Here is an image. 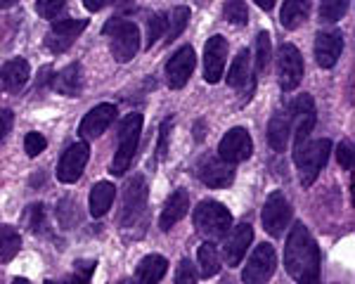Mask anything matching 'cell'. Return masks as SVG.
<instances>
[{
	"mask_svg": "<svg viewBox=\"0 0 355 284\" xmlns=\"http://www.w3.org/2000/svg\"><path fill=\"white\" fill-rule=\"evenodd\" d=\"M284 268L296 282L320 277V247L303 223H296L289 230L284 247Z\"/></svg>",
	"mask_w": 355,
	"mask_h": 284,
	"instance_id": "6da1fadb",
	"label": "cell"
},
{
	"mask_svg": "<svg viewBox=\"0 0 355 284\" xmlns=\"http://www.w3.org/2000/svg\"><path fill=\"white\" fill-rule=\"evenodd\" d=\"M192 220H194V230L204 237V242L223 240L227 235V230L232 227V213L220 202H214V199L199 202V206L194 208Z\"/></svg>",
	"mask_w": 355,
	"mask_h": 284,
	"instance_id": "7a4b0ae2",
	"label": "cell"
},
{
	"mask_svg": "<svg viewBox=\"0 0 355 284\" xmlns=\"http://www.w3.org/2000/svg\"><path fill=\"white\" fill-rule=\"evenodd\" d=\"M331 154V140H313L303 142L299 150H294V161L299 166V180L303 187H311L318 180L320 170L327 166V159Z\"/></svg>",
	"mask_w": 355,
	"mask_h": 284,
	"instance_id": "3957f363",
	"label": "cell"
},
{
	"mask_svg": "<svg viewBox=\"0 0 355 284\" xmlns=\"http://www.w3.org/2000/svg\"><path fill=\"white\" fill-rule=\"evenodd\" d=\"M140 133H142V114H128L119 126V147L116 154L112 159V173L123 175L133 163V157L140 145Z\"/></svg>",
	"mask_w": 355,
	"mask_h": 284,
	"instance_id": "277c9868",
	"label": "cell"
},
{
	"mask_svg": "<svg viewBox=\"0 0 355 284\" xmlns=\"http://www.w3.org/2000/svg\"><path fill=\"white\" fill-rule=\"evenodd\" d=\"M105 36H112V55L116 62H130L140 50V31L133 21L121 19V17H114L102 26Z\"/></svg>",
	"mask_w": 355,
	"mask_h": 284,
	"instance_id": "5b68a950",
	"label": "cell"
},
{
	"mask_svg": "<svg viewBox=\"0 0 355 284\" xmlns=\"http://www.w3.org/2000/svg\"><path fill=\"white\" fill-rule=\"evenodd\" d=\"M289 121H291V135H294V150H299L303 142L311 138L315 123H318V112L311 95H299L289 107Z\"/></svg>",
	"mask_w": 355,
	"mask_h": 284,
	"instance_id": "8992f818",
	"label": "cell"
},
{
	"mask_svg": "<svg viewBox=\"0 0 355 284\" xmlns=\"http://www.w3.org/2000/svg\"><path fill=\"white\" fill-rule=\"evenodd\" d=\"M147 208V185L145 175L137 173L130 178V183L125 185L123 192V211H121V225L123 227H135L145 218Z\"/></svg>",
	"mask_w": 355,
	"mask_h": 284,
	"instance_id": "52a82bcc",
	"label": "cell"
},
{
	"mask_svg": "<svg viewBox=\"0 0 355 284\" xmlns=\"http://www.w3.org/2000/svg\"><path fill=\"white\" fill-rule=\"evenodd\" d=\"M275 268H277V254L272 244H259L246 260L242 280L244 284H266L275 275Z\"/></svg>",
	"mask_w": 355,
	"mask_h": 284,
	"instance_id": "ba28073f",
	"label": "cell"
},
{
	"mask_svg": "<svg viewBox=\"0 0 355 284\" xmlns=\"http://www.w3.org/2000/svg\"><path fill=\"white\" fill-rule=\"evenodd\" d=\"M194 175H197L206 187L223 190V187L232 185L234 166L225 163L220 157H216V154H202L197 159V163H194Z\"/></svg>",
	"mask_w": 355,
	"mask_h": 284,
	"instance_id": "9c48e42d",
	"label": "cell"
},
{
	"mask_svg": "<svg viewBox=\"0 0 355 284\" xmlns=\"http://www.w3.org/2000/svg\"><path fill=\"white\" fill-rule=\"evenodd\" d=\"M289 220H291V206H289L287 197H284L282 192L268 195L266 204H263V211H261L263 230H266L270 237H282V232L287 230Z\"/></svg>",
	"mask_w": 355,
	"mask_h": 284,
	"instance_id": "30bf717a",
	"label": "cell"
},
{
	"mask_svg": "<svg viewBox=\"0 0 355 284\" xmlns=\"http://www.w3.org/2000/svg\"><path fill=\"white\" fill-rule=\"evenodd\" d=\"M277 78H279V88H282L284 93H291V90L299 88V83L303 78V57L296 45L284 43L282 48H279Z\"/></svg>",
	"mask_w": 355,
	"mask_h": 284,
	"instance_id": "8fae6325",
	"label": "cell"
},
{
	"mask_svg": "<svg viewBox=\"0 0 355 284\" xmlns=\"http://www.w3.org/2000/svg\"><path fill=\"white\" fill-rule=\"evenodd\" d=\"M88 28V19H60L45 33V48L55 55H62L76 43V38Z\"/></svg>",
	"mask_w": 355,
	"mask_h": 284,
	"instance_id": "7c38bea8",
	"label": "cell"
},
{
	"mask_svg": "<svg viewBox=\"0 0 355 284\" xmlns=\"http://www.w3.org/2000/svg\"><path fill=\"white\" fill-rule=\"evenodd\" d=\"M251 154H254V140H251L249 130L246 128H232L223 135V140L218 142V157L225 163H242Z\"/></svg>",
	"mask_w": 355,
	"mask_h": 284,
	"instance_id": "4fadbf2b",
	"label": "cell"
},
{
	"mask_svg": "<svg viewBox=\"0 0 355 284\" xmlns=\"http://www.w3.org/2000/svg\"><path fill=\"white\" fill-rule=\"evenodd\" d=\"M88 159H90L88 142H73L71 147H67V152L60 159V166H57V180L64 183V185H73L83 175Z\"/></svg>",
	"mask_w": 355,
	"mask_h": 284,
	"instance_id": "5bb4252c",
	"label": "cell"
},
{
	"mask_svg": "<svg viewBox=\"0 0 355 284\" xmlns=\"http://www.w3.org/2000/svg\"><path fill=\"white\" fill-rule=\"evenodd\" d=\"M194 64H197V57H194L192 45H182L166 64V83H168V88L180 90L182 85H187L194 71Z\"/></svg>",
	"mask_w": 355,
	"mask_h": 284,
	"instance_id": "9a60e30c",
	"label": "cell"
},
{
	"mask_svg": "<svg viewBox=\"0 0 355 284\" xmlns=\"http://www.w3.org/2000/svg\"><path fill=\"white\" fill-rule=\"evenodd\" d=\"M114 118H116V105L102 102V105L93 107V109L85 114L81 126H78V133H81L83 140H95L102 133H107V128L114 123Z\"/></svg>",
	"mask_w": 355,
	"mask_h": 284,
	"instance_id": "2e32d148",
	"label": "cell"
},
{
	"mask_svg": "<svg viewBox=\"0 0 355 284\" xmlns=\"http://www.w3.org/2000/svg\"><path fill=\"white\" fill-rule=\"evenodd\" d=\"M227 60V41L223 36H214L206 41L204 48V81L218 83L225 71Z\"/></svg>",
	"mask_w": 355,
	"mask_h": 284,
	"instance_id": "e0dca14e",
	"label": "cell"
},
{
	"mask_svg": "<svg viewBox=\"0 0 355 284\" xmlns=\"http://www.w3.org/2000/svg\"><path fill=\"white\" fill-rule=\"evenodd\" d=\"M254 242V230H251L249 223H242L237 227H230L225 237V244H223V256H225V263L234 268L244 260L246 249Z\"/></svg>",
	"mask_w": 355,
	"mask_h": 284,
	"instance_id": "ac0fdd59",
	"label": "cell"
},
{
	"mask_svg": "<svg viewBox=\"0 0 355 284\" xmlns=\"http://www.w3.org/2000/svg\"><path fill=\"white\" fill-rule=\"evenodd\" d=\"M343 50V36L339 31H320L315 36V62L322 69H331L339 62Z\"/></svg>",
	"mask_w": 355,
	"mask_h": 284,
	"instance_id": "d6986e66",
	"label": "cell"
},
{
	"mask_svg": "<svg viewBox=\"0 0 355 284\" xmlns=\"http://www.w3.org/2000/svg\"><path fill=\"white\" fill-rule=\"evenodd\" d=\"M187 208H190V195H187V190H175L173 195L166 199L164 211L159 215V227L164 232H168L175 223H180L185 218Z\"/></svg>",
	"mask_w": 355,
	"mask_h": 284,
	"instance_id": "ffe728a7",
	"label": "cell"
},
{
	"mask_svg": "<svg viewBox=\"0 0 355 284\" xmlns=\"http://www.w3.org/2000/svg\"><path fill=\"white\" fill-rule=\"evenodd\" d=\"M50 85H53L55 93L60 95H67V98H78L83 90V69L78 62H73V64L64 66L57 76H53V81H50Z\"/></svg>",
	"mask_w": 355,
	"mask_h": 284,
	"instance_id": "44dd1931",
	"label": "cell"
},
{
	"mask_svg": "<svg viewBox=\"0 0 355 284\" xmlns=\"http://www.w3.org/2000/svg\"><path fill=\"white\" fill-rule=\"evenodd\" d=\"M168 270V260L159 254H150L137 263L133 282L130 284H159Z\"/></svg>",
	"mask_w": 355,
	"mask_h": 284,
	"instance_id": "7402d4cb",
	"label": "cell"
},
{
	"mask_svg": "<svg viewBox=\"0 0 355 284\" xmlns=\"http://www.w3.org/2000/svg\"><path fill=\"white\" fill-rule=\"evenodd\" d=\"M227 85L237 90H244L251 93L254 90V71H251V53L249 50H239V55L234 57L230 71H227Z\"/></svg>",
	"mask_w": 355,
	"mask_h": 284,
	"instance_id": "603a6c76",
	"label": "cell"
},
{
	"mask_svg": "<svg viewBox=\"0 0 355 284\" xmlns=\"http://www.w3.org/2000/svg\"><path fill=\"white\" fill-rule=\"evenodd\" d=\"M28 76H31V66H28V62L21 60V57L5 62L3 69H0V83H3V88L8 90V93H19L26 85Z\"/></svg>",
	"mask_w": 355,
	"mask_h": 284,
	"instance_id": "cb8c5ba5",
	"label": "cell"
},
{
	"mask_svg": "<svg viewBox=\"0 0 355 284\" xmlns=\"http://www.w3.org/2000/svg\"><path fill=\"white\" fill-rule=\"evenodd\" d=\"M291 138V121H289V112H277L268 123V145L275 152H284Z\"/></svg>",
	"mask_w": 355,
	"mask_h": 284,
	"instance_id": "d4e9b609",
	"label": "cell"
},
{
	"mask_svg": "<svg viewBox=\"0 0 355 284\" xmlns=\"http://www.w3.org/2000/svg\"><path fill=\"white\" fill-rule=\"evenodd\" d=\"M114 197H116V187H114L112 183H107V180L95 183V187L90 190V199H88L90 215H93V218H102V215L112 208Z\"/></svg>",
	"mask_w": 355,
	"mask_h": 284,
	"instance_id": "484cf974",
	"label": "cell"
},
{
	"mask_svg": "<svg viewBox=\"0 0 355 284\" xmlns=\"http://www.w3.org/2000/svg\"><path fill=\"white\" fill-rule=\"evenodd\" d=\"M311 8H313V0H284L279 21H282L284 28L294 31V28H299L303 21L308 19V15H311Z\"/></svg>",
	"mask_w": 355,
	"mask_h": 284,
	"instance_id": "4316f807",
	"label": "cell"
},
{
	"mask_svg": "<svg viewBox=\"0 0 355 284\" xmlns=\"http://www.w3.org/2000/svg\"><path fill=\"white\" fill-rule=\"evenodd\" d=\"M197 260H199V272H202V277H214L220 272V254L214 242H204L202 247H199Z\"/></svg>",
	"mask_w": 355,
	"mask_h": 284,
	"instance_id": "83f0119b",
	"label": "cell"
},
{
	"mask_svg": "<svg viewBox=\"0 0 355 284\" xmlns=\"http://www.w3.org/2000/svg\"><path fill=\"white\" fill-rule=\"evenodd\" d=\"M21 247V237L15 227L0 225V263H10Z\"/></svg>",
	"mask_w": 355,
	"mask_h": 284,
	"instance_id": "f1b7e54d",
	"label": "cell"
},
{
	"mask_svg": "<svg viewBox=\"0 0 355 284\" xmlns=\"http://www.w3.org/2000/svg\"><path fill=\"white\" fill-rule=\"evenodd\" d=\"M190 8L185 5H178V8L171 12L168 17V26H166V33H164V41L166 43H173L175 38H180V33L187 28V21H190Z\"/></svg>",
	"mask_w": 355,
	"mask_h": 284,
	"instance_id": "f546056e",
	"label": "cell"
},
{
	"mask_svg": "<svg viewBox=\"0 0 355 284\" xmlns=\"http://www.w3.org/2000/svg\"><path fill=\"white\" fill-rule=\"evenodd\" d=\"M270 55H272V45H270V33L268 31H261L259 36H256V57H251L254 60V73L259 76L268 69V62H270Z\"/></svg>",
	"mask_w": 355,
	"mask_h": 284,
	"instance_id": "4dcf8cb0",
	"label": "cell"
},
{
	"mask_svg": "<svg viewBox=\"0 0 355 284\" xmlns=\"http://www.w3.org/2000/svg\"><path fill=\"white\" fill-rule=\"evenodd\" d=\"M166 26H168V17L162 15V12H159V15H152L150 19H147V38H145L147 50L154 48L159 38H164Z\"/></svg>",
	"mask_w": 355,
	"mask_h": 284,
	"instance_id": "1f68e13d",
	"label": "cell"
},
{
	"mask_svg": "<svg viewBox=\"0 0 355 284\" xmlns=\"http://www.w3.org/2000/svg\"><path fill=\"white\" fill-rule=\"evenodd\" d=\"M57 218H60L62 227H73V223L81 220V213H78V204L73 199H62L60 206H57Z\"/></svg>",
	"mask_w": 355,
	"mask_h": 284,
	"instance_id": "d6a6232c",
	"label": "cell"
},
{
	"mask_svg": "<svg viewBox=\"0 0 355 284\" xmlns=\"http://www.w3.org/2000/svg\"><path fill=\"white\" fill-rule=\"evenodd\" d=\"M348 10V0H322L320 5V19L322 21H339Z\"/></svg>",
	"mask_w": 355,
	"mask_h": 284,
	"instance_id": "836d02e7",
	"label": "cell"
},
{
	"mask_svg": "<svg viewBox=\"0 0 355 284\" xmlns=\"http://www.w3.org/2000/svg\"><path fill=\"white\" fill-rule=\"evenodd\" d=\"M223 15H225V19L230 21V24H237V26L249 21V10H246L244 0H227Z\"/></svg>",
	"mask_w": 355,
	"mask_h": 284,
	"instance_id": "e575fe53",
	"label": "cell"
},
{
	"mask_svg": "<svg viewBox=\"0 0 355 284\" xmlns=\"http://www.w3.org/2000/svg\"><path fill=\"white\" fill-rule=\"evenodd\" d=\"M95 260H78L76 265H73V275L69 284H90V277H93L95 272Z\"/></svg>",
	"mask_w": 355,
	"mask_h": 284,
	"instance_id": "d590c367",
	"label": "cell"
},
{
	"mask_svg": "<svg viewBox=\"0 0 355 284\" xmlns=\"http://www.w3.org/2000/svg\"><path fill=\"white\" fill-rule=\"evenodd\" d=\"M26 225L31 232H41L45 225V206L43 204H31L26 211Z\"/></svg>",
	"mask_w": 355,
	"mask_h": 284,
	"instance_id": "8d00e7d4",
	"label": "cell"
},
{
	"mask_svg": "<svg viewBox=\"0 0 355 284\" xmlns=\"http://www.w3.org/2000/svg\"><path fill=\"white\" fill-rule=\"evenodd\" d=\"M45 147H48V140H45L41 133H36V130H33V133H26V138H24V152L31 159L38 157L41 152H45Z\"/></svg>",
	"mask_w": 355,
	"mask_h": 284,
	"instance_id": "74e56055",
	"label": "cell"
},
{
	"mask_svg": "<svg viewBox=\"0 0 355 284\" xmlns=\"http://www.w3.org/2000/svg\"><path fill=\"white\" fill-rule=\"evenodd\" d=\"M171 130H173V118H166L159 128V145H157V159L162 161L168 154V142H171Z\"/></svg>",
	"mask_w": 355,
	"mask_h": 284,
	"instance_id": "f35d334b",
	"label": "cell"
},
{
	"mask_svg": "<svg viewBox=\"0 0 355 284\" xmlns=\"http://www.w3.org/2000/svg\"><path fill=\"white\" fill-rule=\"evenodd\" d=\"M62 8H64V0H36V12L43 19H55Z\"/></svg>",
	"mask_w": 355,
	"mask_h": 284,
	"instance_id": "ab89813d",
	"label": "cell"
},
{
	"mask_svg": "<svg viewBox=\"0 0 355 284\" xmlns=\"http://www.w3.org/2000/svg\"><path fill=\"white\" fill-rule=\"evenodd\" d=\"M175 284H197V272H194V265L187 258H182L180 265H178Z\"/></svg>",
	"mask_w": 355,
	"mask_h": 284,
	"instance_id": "60d3db41",
	"label": "cell"
},
{
	"mask_svg": "<svg viewBox=\"0 0 355 284\" xmlns=\"http://www.w3.org/2000/svg\"><path fill=\"white\" fill-rule=\"evenodd\" d=\"M336 159H339V166L343 170L353 168V147H351V142H341L339 150H336Z\"/></svg>",
	"mask_w": 355,
	"mask_h": 284,
	"instance_id": "b9f144b4",
	"label": "cell"
},
{
	"mask_svg": "<svg viewBox=\"0 0 355 284\" xmlns=\"http://www.w3.org/2000/svg\"><path fill=\"white\" fill-rule=\"evenodd\" d=\"M12 123H15V114L10 109H0V145H3L8 133L12 130Z\"/></svg>",
	"mask_w": 355,
	"mask_h": 284,
	"instance_id": "7bdbcfd3",
	"label": "cell"
},
{
	"mask_svg": "<svg viewBox=\"0 0 355 284\" xmlns=\"http://www.w3.org/2000/svg\"><path fill=\"white\" fill-rule=\"evenodd\" d=\"M112 0H83L85 10H90V12H100L102 8H107Z\"/></svg>",
	"mask_w": 355,
	"mask_h": 284,
	"instance_id": "ee69618b",
	"label": "cell"
},
{
	"mask_svg": "<svg viewBox=\"0 0 355 284\" xmlns=\"http://www.w3.org/2000/svg\"><path fill=\"white\" fill-rule=\"evenodd\" d=\"M256 5H259V8H263L268 12V10H272L275 8V0H254Z\"/></svg>",
	"mask_w": 355,
	"mask_h": 284,
	"instance_id": "f6af8a7d",
	"label": "cell"
},
{
	"mask_svg": "<svg viewBox=\"0 0 355 284\" xmlns=\"http://www.w3.org/2000/svg\"><path fill=\"white\" fill-rule=\"evenodd\" d=\"M17 0H0V8H12Z\"/></svg>",
	"mask_w": 355,
	"mask_h": 284,
	"instance_id": "bcb514c9",
	"label": "cell"
},
{
	"mask_svg": "<svg viewBox=\"0 0 355 284\" xmlns=\"http://www.w3.org/2000/svg\"><path fill=\"white\" fill-rule=\"evenodd\" d=\"M299 284H320V277H311V280H301Z\"/></svg>",
	"mask_w": 355,
	"mask_h": 284,
	"instance_id": "7dc6e473",
	"label": "cell"
},
{
	"mask_svg": "<svg viewBox=\"0 0 355 284\" xmlns=\"http://www.w3.org/2000/svg\"><path fill=\"white\" fill-rule=\"evenodd\" d=\"M12 284H28V280H24V277H15Z\"/></svg>",
	"mask_w": 355,
	"mask_h": 284,
	"instance_id": "c3c4849f",
	"label": "cell"
},
{
	"mask_svg": "<svg viewBox=\"0 0 355 284\" xmlns=\"http://www.w3.org/2000/svg\"><path fill=\"white\" fill-rule=\"evenodd\" d=\"M116 3H130V0H116Z\"/></svg>",
	"mask_w": 355,
	"mask_h": 284,
	"instance_id": "681fc988",
	"label": "cell"
},
{
	"mask_svg": "<svg viewBox=\"0 0 355 284\" xmlns=\"http://www.w3.org/2000/svg\"><path fill=\"white\" fill-rule=\"evenodd\" d=\"M45 284H57V282H45ZM69 284V282H67Z\"/></svg>",
	"mask_w": 355,
	"mask_h": 284,
	"instance_id": "f907efd6",
	"label": "cell"
}]
</instances>
